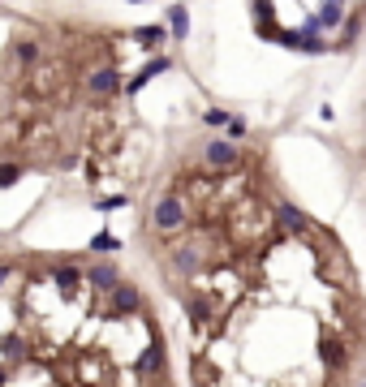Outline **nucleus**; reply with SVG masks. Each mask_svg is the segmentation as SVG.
I'll return each mask as SVG.
<instances>
[{
	"label": "nucleus",
	"mask_w": 366,
	"mask_h": 387,
	"mask_svg": "<svg viewBox=\"0 0 366 387\" xmlns=\"http://www.w3.org/2000/svg\"><path fill=\"white\" fill-rule=\"evenodd\" d=\"M130 314H142V293H138V284L117 280L108 288V318H130Z\"/></svg>",
	"instance_id": "nucleus-1"
},
{
	"label": "nucleus",
	"mask_w": 366,
	"mask_h": 387,
	"mask_svg": "<svg viewBox=\"0 0 366 387\" xmlns=\"http://www.w3.org/2000/svg\"><path fill=\"white\" fill-rule=\"evenodd\" d=\"M185 198H181V194H164V198L160 202H155V211H151V224H155V228H160V233H172V228H181V224H185Z\"/></svg>",
	"instance_id": "nucleus-2"
},
{
	"label": "nucleus",
	"mask_w": 366,
	"mask_h": 387,
	"mask_svg": "<svg viewBox=\"0 0 366 387\" xmlns=\"http://www.w3.org/2000/svg\"><path fill=\"white\" fill-rule=\"evenodd\" d=\"M87 91L95 95V99H108V95L121 91V73L113 69V64H104V69H95V73L87 78Z\"/></svg>",
	"instance_id": "nucleus-3"
},
{
	"label": "nucleus",
	"mask_w": 366,
	"mask_h": 387,
	"mask_svg": "<svg viewBox=\"0 0 366 387\" xmlns=\"http://www.w3.org/2000/svg\"><path fill=\"white\" fill-rule=\"evenodd\" d=\"M280 43L293 47V52H310V56L328 52V43H323L319 35H310V30H280Z\"/></svg>",
	"instance_id": "nucleus-4"
},
{
	"label": "nucleus",
	"mask_w": 366,
	"mask_h": 387,
	"mask_svg": "<svg viewBox=\"0 0 366 387\" xmlns=\"http://www.w3.org/2000/svg\"><path fill=\"white\" fill-rule=\"evenodd\" d=\"M52 284H56L60 297H78V288H82V267H73V263L52 267Z\"/></svg>",
	"instance_id": "nucleus-5"
},
{
	"label": "nucleus",
	"mask_w": 366,
	"mask_h": 387,
	"mask_svg": "<svg viewBox=\"0 0 366 387\" xmlns=\"http://www.w3.org/2000/svg\"><path fill=\"white\" fill-rule=\"evenodd\" d=\"M203 155H207V164H211V168H233L237 159H242V151H237L229 138H216V142H207V151H203Z\"/></svg>",
	"instance_id": "nucleus-6"
},
{
	"label": "nucleus",
	"mask_w": 366,
	"mask_h": 387,
	"mask_svg": "<svg viewBox=\"0 0 366 387\" xmlns=\"http://www.w3.org/2000/svg\"><path fill=\"white\" fill-rule=\"evenodd\" d=\"M121 276H117V267L113 263H91L87 271H82V284H91L95 293H108V288H113Z\"/></svg>",
	"instance_id": "nucleus-7"
},
{
	"label": "nucleus",
	"mask_w": 366,
	"mask_h": 387,
	"mask_svg": "<svg viewBox=\"0 0 366 387\" xmlns=\"http://www.w3.org/2000/svg\"><path fill=\"white\" fill-rule=\"evenodd\" d=\"M168 69H172V60H168V56H155V60H147V69H142L134 82H121V91H125V95H138L142 86L151 82V78H160V73H168Z\"/></svg>",
	"instance_id": "nucleus-8"
},
{
	"label": "nucleus",
	"mask_w": 366,
	"mask_h": 387,
	"mask_svg": "<svg viewBox=\"0 0 366 387\" xmlns=\"http://www.w3.org/2000/svg\"><path fill=\"white\" fill-rule=\"evenodd\" d=\"M138 375H142V379L164 375V344H160V340L147 344V353H142V362H138Z\"/></svg>",
	"instance_id": "nucleus-9"
},
{
	"label": "nucleus",
	"mask_w": 366,
	"mask_h": 387,
	"mask_svg": "<svg viewBox=\"0 0 366 387\" xmlns=\"http://www.w3.org/2000/svg\"><path fill=\"white\" fill-rule=\"evenodd\" d=\"M172 267H177L181 276H194V271L203 267V254H198V246H177V250H172Z\"/></svg>",
	"instance_id": "nucleus-10"
},
{
	"label": "nucleus",
	"mask_w": 366,
	"mask_h": 387,
	"mask_svg": "<svg viewBox=\"0 0 366 387\" xmlns=\"http://www.w3.org/2000/svg\"><path fill=\"white\" fill-rule=\"evenodd\" d=\"M280 224H284V228H289V233H306L310 228V220H306V211H301V207H293V202H280Z\"/></svg>",
	"instance_id": "nucleus-11"
},
{
	"label": "nucleus",
	"mask_w": 366,
	"mask_h": 387,
	"mask_svg": "<svg viewBox=\"0 0 366 387\" xmlns=\"http://www.w3.org/2000/svg\"><path fill=\"white\" fill-rule=\"evenodd\" d=\"M168 35L177 39V43L190 39V9H185V5H172V9H168Z\"/></svg>",
	"instance_id": "nucleus-12"
},
{
	"label": "nucleus",
	"mask_w": 366,
	"mask_h": 387,
	"mask_svg": "<svg viewBox=\"0 0 366 387\" xmlns=\"http://www.w3.org/2000/svg\"><path fill=\"white\" fill-rule=\"evenodd\" d=\"M134 39H138L142 47H160V43H168V30H164L160 22H155V26H138Z\"/></svg>",
	"instance_id": "nucleus-13"
},
{
	"label": "nucleus",
	"mask_w": 366,
	"mask_h": 387,
	"mask_svg": "<svg viewBox=\"0 0 366 387\" xmlns=\"http://www.w3.org/2000/svg\"><path fill=\"white\" fill-rule=\"evenodd\" d=\"M323 362H328L332 370H345V362H349L345 344H341V340H323Z\"/></svg>",
	"instance_id": "nucleus-14"
},
{
	"label": "nucleus",
	"mask_w": 366,
	"mask_h": 387,
	"mask_svg": "<svg viewBox=\"0 0 366 387\" xmlns=\"http://www.w3.org/2000/svg\"><path fill=\"white\" fill-rule=\"evenodd\" d=\"M314 22H319V30H336V26L345 22V9H341V5H332V0H328V5H323V13H319Z\"/></svg>",
	"instance_id": "nucleus-15"
},
{
	"label": "nucleus",
	"mask_w": 366,
	"mask_h": 387,
	"mask_svg": "<svg viewBox=\"0 0 366 387\" xmlns=\"http://www.w3.org/2000/svg\"><path fill=\"white\" fill-rule=\"evenodd\" d=\"M113 250H121V241L113 233H95L91 237V254H113Z\"/></svg>",
	"instance_id": "nucleus-16"
},
{
	"label": "nucleus",
	"mask_w": 366,
	"mask_h": 387,
	"mask_svg": "<svg viewBox=\"0 0 366 387\" xmlns=\"http://www.w3.org/2000/svg\"><path fill=\"white\" fill-rule=\"evenodd\" d=\"M13 56H18L22 64H35V60H39V43H35V39H18V47H13Z\"/></svg>",
	"instance_id": "nucleus-17"
},
{
	"label": "nucleus",
	"mask_w": 366,
	"mask_h": 387,
	"mask_svg": "<svg viewBox=\"0 0 366 387\" xmlns=\"http://www.w3.org/2000/svg\"><path fill=\"white\" fill-rule=\"evenodd\" d=\"M185 310H190V318H194V322H207V318H211V310H207V301H203V297H194V293L185 297Z\"/></svg>",
	"instance_id": "nucleus-18"
},
{
	"label": "nucleus",
	"mask_w": 366,
	"mask_h": 387,
	"mask_svg": "<svg viewBox=\"0 0 366 387\" xmlns=\"http://www.w3.org/2000/svg\"><path fill=\"white\" fill-rule=\"evenodd\" d=\"M121 207H130V194H113V198H100V202H95V211H121Z\"/></svg>",
	"instance_id": "nucleus-19"
},
{
	"label": "nucleus",
	"mask_w": 366,
	"mask_h": 387,
	"mask_svg": "<svg viewBox=\"0 0 366 387\" xmlns=\"http://www.w3.org/2000/svg\"><path fill=\"white\" fill-rule=\"evenodd\" d=\"M5 357H9V362L26 357V344H22V336H5Z\"/></svg>",
	"instance_id": "nucleus-20"
},
{
	"label": "nucleus",
	"mask_w": 366,
	"mask_h": 387,
	"mask_svg": "<svg viewBox=\"0 0 366 387\" xmlns=\"http://www.w3.org/2000/svg\"><path fill=\"white\" fill-rule=\"evenodd\" d=\"M13 181H22V168L18 164H0V189H9Z\"/></svg>",
	"instance_id": "nucleus-21"
},
{
	"label": "nucleus",
	"mask_w": 366,
	"mask_h": 387,
	"mask_svg": "<svg viewBox=\"0 0 366 387\" xmlns=\"http://www.w3.org/2000/svg\"><path fill=\"white\" fill-rule=\"evenodd\" d=\"M203 121H207V125H225V121H229V112H225V108H207V112H203Z\"/></svg>",
	"instance_id": "nucleus-22"
},
{
	"label": "nucleus",
	"mask_w": 366,
	"mask_h": 387,
	"mask_svg": "<svg viewBox=\"0 0 366 387\" xmlns=\"http://www.w3.org/2000/svg\"><path fill=\"white\" fill-rule=\"evenodd\" d=\"M225 125H229V134H233V138H242V134H246V121H242V117H229Z\"/></svg>",
	"instance_id": "nucleus-23"
},
{
	"label": "nucleus",
	"mask_w": 366,
	"mask_h": 387,
	"mask_svg": "<svg viewBox=\"0 0 366 387\" xmlns=\"http://www.w3.org/2000/svg\"><path fill=\"white\" fill-rule=\"evenodd\" d=\"M5 280H13V263H0V284Z\"/></svg>",
	"instance_id": "nucleus-24"
},
{
	"label": "nucleus",
	"mask_w": 366,
	"mask_h": 387,
	"mask_svg": "<svg viewBox=\"0 0 366 387\" xmlns=\"http://www.w3.org/2000/svg\"><path fill=\"white\" fill-rule=\"evenodd\" d=\"M5 379H9V370H0V387H5Z\"/></svg>",
	"instance_id": "nucleus-25"
},
{
	"label": "nucleus",
	"mask_w": 366,
	"mask_h": 387,
	"mask_svg": "<svg viewBox=\"0 0 366 387\" xmlns=\"http://www.w3.org/2000/svg\"><path fill=\"white\" fill-rule=\"evenodd\" d=\"M130 5H147V0H130Z\"/></svg>",
	"instance_id": "nucleus-26"
},
{
	"label": "nucleus",
	"mask_w": 366,
	"mask_h": 387,
	"mask_svg": "<svg viewBox=\"0 0 366 387\" xmlns=\"http://www.w3.org/2000/svg\"><path fill=\"white\" fill-rule=\"evenodd\" d=\"M332 5H341V0H332Z\"/></svg>",
	"instance_id": "nucleus-27"
}]
</instances>
